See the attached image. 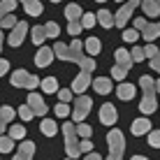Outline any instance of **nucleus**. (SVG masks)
Masks as SVG:
<instances>
[{
    "mask_svg": "<svg viewBox=\"0 0 160 160\" xmlns=\"http://www.w3.org/2000/svg\"><path fill=\"white\" fill-rule=\"evenodd\" d=\"M7 72H9V60L0 58V77H2V74H7Z\"/></svg>",
    "mask_w": 160,
    "mask_h": 160,
    "instance_id": "nucleus-46",
    "label": "nucleus"
},
{
    "mask_svg": "<svg viewBox=\"0 0 160 160\" xmlns=\"http://www.w3.org/2000/svg\"><path fill=\"white\" fill-rule=\"evenodd\" d=\"M142 7H144V14L151 16V19H156V16L160 14V2H158V0H144Z\"/></svg>",
    "mask_w": 160,
    "mask_h": 160,
    "instance_id": "nucleus-20",
    "label": "nucleus"
},
{
    "mask_svg": "<svg viewBox=\"0 0 160 160\" xmlns=\"http://www.w3.org/2000/svg\"><path fill=\"white\" fill-rule=\"evenodd\" d=\"M148 144H151L153 148L160 146V130H151L148 132Z\"/></svg>",
    "mask_w": 160,
    "mask_h": 160,
    "instance_id": "nucleus-39",
    "label": "nucleus"
},
{
    "mask_svg": "<svg viewBox=\"0 0 160 160\" xmlns=\"http://www.w3.org/2000/svg\"><path fill=\"white\" fill-rule=\"evenodd\" d=\"M130 56H132V60H135V63L144 60V58H146V53H144V47H132V49H130Z\"/></svg>",
    "mask_w": 160,
    "mask_h": 160,
    "instance_id": "nucleus-33",
    "label": "nucleus"
},
{
    "mask_svg": "<svg viewBox=\"0 0 160 160\" xmlns=\"http://www.w3.org/2000/svg\"><path fill=\"white\" fill-rule=\"evenodd\" d=\"M9 84H12L14 88H28V91L32 93L37 86H42V81L37 79L35 74L26 72V70H14V72H12V79H9Z\"/></svg>",
    "mask_w": 160,
    "mask_h": 160,
    "instance_id": "nucleus-5",
    "label": "nucleus"
},
{
    "mask_svg": "<svg viewBox=\"0 0 160 160\" xmlns=\"http://www.w3.org/2000/svg\"><path fill=\"white\" fill-rule=\"evenodd\" d=\"M79 148H81V153H93V142L91 139H81V144H79Z\"/></svg>",
    "mask_w": 160,
    "mask_h": 160,
    "instance_id": "nucleus-45",
    "label": "nucleus"
},
{
    "mask_svg": "<svg viewBox=\"0 0 160 160\" xmlns=\"http://www.w3.org/2000/svg\"><path fill=\"white\" fill-rule=\"evenodd\" d=\"M28 107L32 109V112H35V116H44V114H47V102L42 100V95H37V93H30L28 95Z\"/></svg>",
    "mask_w": 160,
    "mask_h": 160,
    "instance_id": "nucleus-9",
    "label": "nucleus"
},
{
    "mask_svg": "<svg viewBox=\"0 0 160 160\" xmlns=\"http://www.w3.org/2000/svg\"><path fill=\"white\" fill-rule=\"evenodd\" d=\"M53 53H56V58H60V60L77 63L84 72H93V70H95V60L84 53V42L77 40V37L70 42V47L63 44V42H56V44H53Z\"/></svg>",
    "mask_w": 160,
    "mask_h": 160,
    "instance_id": "nucleus-1",
    "label": "nucleus"
},
{
    "mask_svg": "<svg viewBox=\"0 0 160 160\" xmlns=\"http://www.w3.org/2000/svg\"><path fill=\"white\" fill-rule=\"evenodd\" d=\"M40 128H42V132H44V135H47V137H53V135H56V132H58V125L53 123L51 118H42Z\"/></svg>",
    "mask_w": 160,
    "mask_h": 160,
    "instance_id": "nucleus-26",
    "label": "nucleus"
},
{
    "mask_svg": "<svg viewBox=\"0 0 160 160\" xmlns=\"http://www.w3.org/2000/svg\"><path fill=\"white\" fill-rule=\"evenodd\" d=\"M9 137H12V139H23V137H26V128L19 125V123L12 125V128H9Z\"/></svg>",
    "mask_w": 160,
    "mask_h": 160,
    "instance_id": "nucleus-29",
    "label": "nucleus"
},
{
    "mask_svg": "<svg viewBox=\"0 0 160 160\" xmlns=\"http://www.w3.org/2000/svg\"><path fill=\"white\" fill-rule=\"evenodd\" d=\"M116 2H123V0H116Z\"/></svg>",
    "mask_w": 160,
    "mask_h": 160,
    "instance_id": "nucleus-55",
    "label": "nucleus"
},
{
    "mask_svg": "<svg viewBox=\"0 0 160 160\" xmlns=\"http://www.w3.org/2000/svg\"><path fill=\"white\" fill-rule=\"evenodd\" d=\"M132 160H148V158H144V156H132Z\"/></svg>",
    "mask_w": 160,
    "mask_h": 160,
    "instance_id": "nucleus-50",
    "label": "nucleus"
},
{
    "mask_svg": "<svg viewBox=\"0 0 160 160\" xmlns=\"http://www.w3.org/2000/svg\"><path fill=\"white\" fill-rule=\"evenodd\" d=\"M14 7H16V0H2V2H0V21H2L5 16L14 14Z\"/></svg>",
    "mask_w": 160,
    "mask_h": 160,
    "instance_id": "nucleus-27",
    "label": "nucleus"
},
{
    "mask_svg": "<svg viewBox=\"0 0 160 160\" xmlns=\"http://www.w3.org/2000/svg\"><path fill=\"white\" fill-rule=\"evenodd\" d=\"M137 37H139V30H135V28L123 30V42H137Z\"/></svg>",
    "mask_w": 160,
    "mask_h": 160,
    "instance_id": "nucleus-37",
    "label": "nucleus"
},
{
    "mask_svg": "<svg viewBox=\"0 0 160 160\" xmlns=\"http://www.w3.org/2000/svg\"><path fill=\"white\" fill-rule=\"evenodd\" d=\"M68 160H72V158H68Z\"/></svg>",
    "mask_w": 160,
    "mask_h": 160,
    "instance_id": "nucleus-56",
    "label": "nucleus"
},
{
    "mask_svg": "<svg viewBox=\"0 0 160 160\" xmlns=\"http://www.w3.org/2000/svg\"><path fill=\"white\" fill-rule=\"evenodd\" d=\"M42 91L44 93H58V79L56 77H47V79H42Z\"/></svg>",
    "mask_w": 160,
    "mask_h": 160,
    "instance_id": "nucleus-25",
    "label": "nucleus"
},
{
    "mask_svg": "<svg viewBox=\"0 0 160 160\" xmlns=\"http://www.w3.org/2000/svg\"><path fill=\"white\" fill-rule=\"evenodd\" d=\"M81 30H84V26H81V21H70V23H68V32H70V35H72V37H77V35H79Z\"/></svg>",
    "mask_w": 160,
    "mask_h": 160,
    "instance_id": "nucleus-35",
    "label": "nucleus"
},
{
    "mask_svg": "<svg viewBox=\"0 0 160 160\" xmlns=\"http://www.w3.org/2000/svg\"><path fill=\"white\" fill-rule=\"evenodd\" d=\"M95 23H98V14H91V12H88V14L81 16V26H84V28H93Z\"/></svg>",
    "mask_w": 160,
    "mask_h": 160,
    "instance_id": "nucleus-30",
    "label": "nucleus"
},
{
    "mask_svg": "<svg viewBox=\"0 0 160 160\" xmlns=\"http://www.w3.org/2000/svg\"><path fill=\"white\" fill-rule=\"evenodd\" d=\"M116 95H118L123 102L132 100V98H135V86H132V84H125V81H121L118 88H116Z\"/></svg>",
    "mask_w": 160,
    "mask_h": 160,
    "instance_id": "nucleus-18",
    "label": "nucleus"
},
{
    "mask_svg": "<svg viewBox=\"0 0 160 160\" xmlns=\"http://www.w3.org/2000/svg\"><path fill=\"white\" fill-rule=\"evenodd\" d=\"M53 58H56V53H53L51 47H40V51L35 56V63H37V68H47Z\"/></svg>",
    "mask_w": 160,
    "mask_h": 160,
    "instance_id": "nucleus-11",
    "label": "nucleus"
},
{
    "mask_svg": "<svg viewBox=\"0 0 160 160\" xmlns=\"http://www.w3.org/2000/svg\"><path fill=\"white\" fill-rule=\"evenodd\" d=\"M16 26H19V21H16V16L14 14H9V16H5L2 21H0V28H16Z\"/></svg>",
    "mask_w": 160,
    "mask_h": 160,
    "instance_id": "nucleus-32",
    "label": "nucleus"
},
{
    "mask_svg": "<svg viewBox=\"0 0 160 160\" xmlns=\"http://www.w3.org/2000/svg\"><path fill=\"white\" fill-rule=\"evenodd\" d=\"M32 153H35V144L32 142H21L19 151L14 153L12 160H32Z\"/></svg>",
    "mask_w": 160,
    "mask_h": 160,
    "instance_id": "nucleus-14",
    "label": "nucleus"
},
{
    "mask_svg": "<svg viewBox=\"0 0 160 160\" xmlns=\"http://www.w3.org/2000/svg\"><path fill=\"white\" fill-rule=\"evenodd\" d=\"M125 74H128V70L118 68V65H114V68H112V79H121V81H123Z\"/></svg>",
    "mask_w": 160,
    "mask_h": 160,
    "instance_id": "nucleus-40",
    "label": "nucleus"
},
{
    "mask_svg": "<svg viewBox=\"0 0 160 160\" xmlns=\"http://www.w3.org/2000/svg\"><path fill=\"white\" fill-rule=\"evenodd\" d=\"M65 16H68V21H81L84 12H81L79 5H68V7H65Z\"/></svg>",
    "mask_w": 160,
    "mask_h": 160,
    "instance_id": "nucleus-23",
    "label": "nucleus"
},
{
    "mask_svg": "<svg viewBox=\"0 0 160 160\" xmlns=\"http://www.w3.org/2000/svg\"><path fill=\"white\" fill-rule=\"evenodd\" d=\"M98 23L107 30V28H112V26H116V16L109 14L107 9H100V12H98Z\"/></svg>",
    "mask_w": 160,
    "mask_h": 160,
    "instance_id": "nucleus-19",
    "label": "nucleus"
},
{
    "mask_svg": "<svg viewBox=\"0 0 160 160\" xmlns=\"http://www.w3.org/2000/svg\"><path fill=\"white\" fill-rule=\"evenodd\" d=\"M44 28H47V37H58L60 35V28L56 21H49V23H44Z\"/></svg>",
    "mask_w": 160,
    "mask_h": 160,
    "instance_id": "nucleus-31",
    "label": "nucleus"
},
{
    "mask_svg": "<svg viewBox=\"0 0 160 160\" xmlns=\"http://www.w3.org/2000/svg\"><path fill=\"white\" fill-rule=\"evenodd\" d=\"M21 5H23V9H26V14H30V16H40L42 14V2L40 0H19Z\"/></svg>",
    "mask_w": 160,
    "mask_h": 160,
    "instance_id": "nucleus-17",
    "label": "nucleus"
},
{
    "mask_svg": "<svg viewBox=\"0 0 160 160\" xmlns=\"http://www.w3.org/2000/svg\"><path fill=\"white\" fill-rule=\"evenodd\" d=\"M53 112H56V116H70V107H68L65 102H58Z\"/></svg>",
    "mask_w": 160,
    "mask_h": 160,
    "instance_id": "nucleus-44",
    "label": "nucleus"
},
{
    "mask_svg": "<svg viewBox=\"0 0 160 160\" xmlns=\"http://www.w3.org/2000/svg\"><path fill=\"white\" fill-rule=\"evenodd\" d=\"M148 132H151V121L146 116H139L135 123H132V135L142 137V135H148Z\"/></svg>",
    "mask_w": 160,
    "mask_h": 160,
    "instance_id": "nucleus-15",
    "label": "nucleus"
},
{
    "mask_svg": "<svg viewBox=\"0 0 160 160\" xmlns=\"http://www.w3.org/2000/svg\"><path fill=\"white\" fill-rule=\"evenodd\" d=\"M158 2H160V0H158Z\"/></svg>",
    "mask_w": 160,
    "mask_h": 160,
    "instance_id": "nucleus-57",
    "label": "nucleus"
},
{
    "mask_svg": "<svg viewBox=\"0 0 160 160\" xmlns=\"http://www.w3.org/2000/svg\"><path fill=\"white\" fill-rule=\"evenodd\" d=\"M26 35H28V23H26V21H19V26L9 32V47H21Z\"/></svg>",
    "mask_w": 160,
    "mask_h": 160,
    "instance_id": "nucleus-8",
    "label": "nucleus"
},
{
    "mask_svg": "<svg viewBox=\"0 0 160 160\" xmlns=\"http://www.w3.org/2000/svg\"><path fill=\"white\" fill-rule=\"evenodd\" d=\"M84 49L91 53V56H98V53L102 51V42L98 40V37H88V40L84 42Z\"/></svg>",
    "mask_w": 160,
    "mask_h": 160,
    "instance_id": "nucleus-21",
    "label": "nucleus"
},
{
    "mask_svg": "<svg viewBox=\"0 0 160 160\" xmlns=\"http://www.w3.org/2000/svg\"><path fill=\"white\" fill-rule=\"evenodd\" d=\"M139 5H142V0H128V2L118 9V12H116V26H118V28L125 30V23L130 21V16H132V12H135V7H139Z\"/></svg>",
    "mask_w": 160,
    "mask_h": 160,
    "instance_id": "nucleus-7",
    "label": "nucleus"
},
{
    "mask_svg": "<svg viewBox=\"0 0 160 160\" xmlns=\"http://www.w3.org/2000/svg\"><path fill=\"white\" fill-rule=\"evenodd\" d=\"M144 53H146V58H151V60H153L160 51H158V47H156V44L151 42V44H146V47H144Z\"/></svg>",
    "mask_w": 160,
    "mask_h": 160,
    "instance_id": "nucleus-41",
    "label": "nucleus"
},
{
    "mask_svg": "<svg viewBox=\"0 0 160 160\" xmlns=\"http://www.w3.org/2000/svg\"><path fill=\"white\" fill-rule=\"evenodd\" d=\"M58 100L68 104L70 100H72V91H70V88H60V91H58Z\"/></svg>",
    "mask_w": 160,
    "mask_h": 160,
    "instance_id": "nucleus-42",
    "label": "nucleus"
},
{
    "mask_svg": "<svg viewBox=\"0 0 160 160\" xmlns=\"http://www.w3.org/2000/svg\"><path fill=\"white\" fill-rule=\"evenodd\" d=\"M77 135L84 137V139H88V137L93 135V130H91V125H88V123H79V125H77Z\"/></svg>",
    "mask_w": 160,
    "mask_h": 160,
    "instance_id": "nucleus-36",
    "label": "nucleus"
},
{
    "mask_svg": "<svg viewBox=\"0 0 160 160\" xmlns=\"http://www.w3.org/2000/svg\"><path fill=\"white\" fill-rule=\"evenodd\" d=\"M146 26H148V21L144 19V16H139V19H135V21H132V28H135V30H139V32H144Z\"/></svg>",
    "mask_w": 160,
    "mask_h": 160,
    "instance_id": "nucleus-43",
    "label": "nucleus"
},
{
    "mask_svg": "<svg viewBox=\"0 0 160 160\" xmlns=\"http://www.w3.org/2000/svg\"><path fill=\"white\" fill-rule=\"evenodd\" d=\"M30 37H32V44H42L47 40V28H44V26H32Z\"/></svg>",
    "mask_w": 160,
    "mask_h": 160,
    "instance_id": "nucleus-24",
    "label": "nucleus"
},
{
    "mask_svg": "<svg viewBox=\"0 0 160 160\" xmlns=\"http://www.w3.org/2000/svg\"><path fill=\"white\" fill-rule=\"evenodd\" d=\"M139 86H142V91H144V98H142V102H139V112L144 114V116H148V114H153L156 107H158V100H156V93H158L156 79L142 74L139 77Z\"/></svg>",
    "mask_w": 160,
    "mask_h": 160,
    "instance_id": "nucleus-2",
    "label": "nucleus"
},
{
    "mask_svg": "<svg viewBox=\"0 0 160 160\" xmlns=\"http://www.w3.org/2000/svg\"><path fill=\"white\" fill-rule=\"evenodd\" d=\"M0 49H2V30H0Z\"/></svg>",
    "mask_w": 160,
    "mask_h": 160,
    "instance_id": "nucleus-52",
    "label": "nucleus"
},
{
    "mask_svg": "<svg viewBox=\"0 0 160 160\" xmlns=\"http://www.w3.org/2000/svg\"><path fill=\"white\" fill-rule=\"evenodd\" d=\"M95 2H104V0H95Z\"/></svg>",
    "mask_w": 160,
    "mask_h": 160,
    "instance_id": "nucleus-53",
    "label": "nucleus"
},
{
    "mask_svg": "<svg viewBox=\"0 0 160 160\" xmlns=\"http://www.w3.org/2000/svg\"><path fill=\"white\" fill-rule=\"evenodd\" d=\"M16 114H19V116L23 118V121H30L32 116H35V112H32V109L28 107V104H21V107H19V112H16Z\"/></svg>",
    "mask_w": 160,
    "mask_h": 160,
    "instance_id": "nucleus-34",
    "label": "nucleus"
},
{
    "mask_svg": "<svg viewBox=\"0 0 160 160\" xmlns=\"http://www.w3.org/2000/svg\"><path fill=\"white\" fill-rule=\"evenodd\" d=\"M5 130H7V121L0 116V135H5Z\"/></svg>",
    "mask_w": 160,
    "mask_h": 160,
    "instance_id": "nucleus-48",
    "label": "nucleus"
},
{
    "mask_svg": "<svg viewBox=\"0 0 160 160\" xmlns=\"http://www.w3.org/2000/svg\"><path fill=\"white\" fill-rule=\"evenodd\" d=\"M14 148V139L9 135H0V153H9Z\"/></svg>",
    "mask_w": 160,
    "mask_h": 160,
    "instance_id": "nucleus-28",
    "label": "nucleus"
},
{
    "mask_svg": "<svg viewBox=\"0 0 160 160\" xmlns=\"http://www.w3.org/2000/svg\"><path fill=\"white\" fill-rule=\"evenodd\" d=\"M91 107H93V100H91V98H86V95L74 98V112H72V118L77 121V123H84L86 116H88V112H91Z\"/></svg>",
    "mask_w": 160,
    "mask_h": 160,
    "instance_id": "nucleus-6",
    "label": "nucleus"
},
{
    "mask_svg": "<svg viewBox=\"0 0 160 160\" xmlns=\"http://www.w3.org/2000/svg\"><path fill=\"white\" fill-rule=\"evenodd\" d=\"M88 81H91V72H84V70H81L79 74L74 77V81H72V93H84L86 88H88Z\"/></svg>",
    "mask_w": 160,
    "mask_h": 160,
    "instance_id": "nucleus-12",
    "label": "nucleus"
},
{
    "mask_svg": "<svg viewBox=\"0 0 160 160\" xmlns=\"http://www.w3.org/2000/svg\"><path fill=\"white\" fill-rule=\"evenodd\" d=\"M0 116H2L5 121H7V123H12V121H14V109L5 104V107H0Z\"/></svg>",
    "mask_w": 160,
    "mask_h": 160,
    "instance_id": "nucleus-38",
    "label": "nucleus"
},
{
    "mask_svg": "<svg viewBox=\"0 0 160 160\" xmlns=\"http://www.w3.org/2000/svg\"><path fill=\"white\" fill-rule=\"evenodd\" d=\"M151 68H153V70H156V72L160 74V53H158V56L151 60Z\"/></svg>",
    "mask_w": 160,
    "mask_h": 160,
    "instance_id": "nucleus-47",
    "label": "nucleus"
},
{
    "mask_svg": "<svg viewBox=\"0 0 160 160\" xmlns=\"http://www.w3.org/2000/svg\"><path fill=\"white\" fill-rule=\"evenodd\" d=\"M116 107H114V104H102L100 107V123H104V125H114L116 123Z\"/></svg>",
    "mask_w": 160,
    "mask_h": 160,
    "instance_id": "nucleus-10",
    "label": "nucleus"
},
{
    "mask_svg": "<svg viewBox=\"0 0 160 160\" xmlns=\"http://www.w3.org/2000/svg\"><path fill=\"white\" fill-rule=\"evenodd\" d=\"M156 88H158V93H160V79H156Z\"/></svg>",
    "mask_w": 160,
    "mask_h": 160,
    "instance_id": "nucleus-51",
    "label": "nucleus"
},
{
    "mask_svg": "<svg viewBox=\"0 0 160 160\" xmlns=\"http://www.w3.org/2000/svg\"><path fill=\"white\" fill-rule=\"evenodd\" d=\"M107 146H109V156L107 160H121L125 153V137L121 130H112L107 135Z\"/></svg>",
    "mask_w": 160,
    "mask_h": 160,
    "instance_id": "nucleus-4",
    "label": "nucleus"
},
{
    "mask_svg": "<svg viewBox=\"0 0 160 160\" xmlns=\"http://www.w3.org/2000/svg\"><path fill=\"white\" fill-rule=\"evenodd\" d=\"M51 2H60V0H51Z\"/></svg>",
    "mask_w": 160,
    "mask_h": 160,
    "instance_id": "nucleus-54",
    "label": "nucleus"
},
{
    "mask_svg": "<svg viewBox=\"0 0 160 160\" xmlns=\"http://www.w3.org/2000/svg\"><path fill=\"white\" fill-rule=\"evenodd\" d=\"M86 160H102V158H100V153H88Z\"/></svg>",
    "mask_w": 160,
    "mask_h": 160,
    "instance_id": "nucleus-49",
    "label": "nucleus"
},
{
    "mask_svg": "<svg viewBox=\"0 0 160 160\" xmlns=\"http://www.w3.org/2000/svg\"><path fill=\"white\" fill-rule=\"evenodd\" d=\"M63 135H65V151H68L70 158H79L81 156V148H79V135H77V125H72L68 121V123H63Z\"/></svg>",
    "mask_w": 160,
    "mask_h": 160,
    "instance_id": "nucleus-3",
    "label": "nucleus"
},
{
    "mask_svg": "<svg viewBox=\"0 0 160 160\" xmlns=\"http://www.w3.org/2000/svg\"><path fill=\"white\" fill-rule=\"evenodd\" d=\"M142 35H144V42L151 44L153 40H156V37H160V23H148Z\"/></svg>",
    "mask_w": 160,
    "mask_h": 160,
    "instance_id": "nucleus-22",
    "label": "nucleus"
},
{
    "mask_svg": "<svg viewBox=\"0 0 160 160\" xmlns=\"http://www.w3.org/2000/svg\"><path fill=\"white\" fill-rule=\"evenodd\" d=\"M114 58H116V63H114V65H118V68H123V70H128V72H130L132 63H135L132 56H130V51H125V49H116Z\"/></svg>",
    "mask_w": 160,
    "mask_h": 160,
    "instance_id": "nucleus-13",
    "label": "nucleus"
},
{
    "mask_svg": "<svg viewBox=\"0 0 160 160\" xmlns=\"http://www.w3.org/2000/svg\"><path fill=\"white\" fill-rule=\"evenodd\" d=\"M93 88H95V93H100V95H109V93H112V79L98 77V79H93Z\"/></svg>",
    "mask_w": 160,
    "mask_h": 160,
    "instance_id": "nucleus-16",
    "label": "nucleus"
}]
</instances>
